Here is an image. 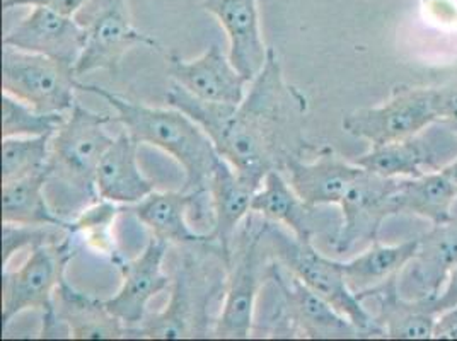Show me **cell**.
I'll use <instances>...</instances> for the list:
<instances>
[{
    "instance_id": "cell-1",
    "label": "cell",
    "mask_w": 457,
    "mask_h": 341,
    "mask_svg": "<svg viewBox=\"0 0 457 341\" xmlns=\"http://www.w3.org/2000/svg\"><path fill=\"white\" fill-rule=\"evenodd\" d=\"M166 101L195 120L219 155L256 188L270 170H284L288 157L301 155L309 147L301 130L307 99L284 80L273 48L241 104L207 103L174 82Z\"/></svg>"
},
{
    "instance_id": "cell-2",
    "label": "cell",
    "mask_w": 457,
    "mask_h": 341,
    "mask_svg": "<svg viewBox=\"0 0 457 341\" xmlns=\"http://www.w3.org/2000/svg\"><path fill=\"white\" fill-rule=\"evenodd\" d=\"M77 89L103 97L116 112V121L137 144L154 146L170 154L185 170L183 191L210 195V179L220 159L205 130L181 110L153 108L112 91L77 80Z\"/></svg>"
},
{
    "instance_id": "cell-3",
    "label": "cell",
    "mask_w": 457,
    "mask_h": 341,
    "mask_svg": "<svg viewBox=\"0 0 457 341\" xmlns=\"http://www.w3.org/2000/svg\"><path fill=\"white\" fill-rule=\"evenodd\" d=\"M113 116L95 113L76 103L63 125L50 140L48 183L62 185L84 209L99 202L96 188V170L101 157L114 142L104 127Z\"/></svg>"
},
{
    "instance_id": "cell-4",
    "label": "cell",
    "mask_w": 457,
    "mask_h": 341,
    "mask_svg": "<svg viewBox=\"0 0 457 341\" xmlns=\"http://www.w3.org/2000/svg\"><path fill=\"white\" fill-rule=\"evenodd\" d=\"M263 239L267 241L275 262L353 322L362 331L363 337H384L376 318L363 307L362 301L346 282L342 262L326 258L314 247L312 239L301 241L294 234L288 236L282 229L277 228V224L268 220H265Z\"/></svg>"
},
{
    "instance_id": "cell-5",
    "label": "cell",
    "mask_w": 457,
    "mask_h": 341,
    "mask_svg": "<svg viewBox=\"0 0 457 341\" xmlns=\"http://www.w3.org/2000/svg\"><path fill=\"white\" fill-rule=\"evenodd\" d=\"M74 254L72 236H69L62 243L33 247L28 260L16 271L4 270L2 329L21 312L35 309L43 316L41 337H58L60 326L63 324L58 320L55 294Z\"/></svg>"
},
{
    "instance_id": "cell-6",
    "label": "cell",
    "mask_w": 457,
    "mask_h": 341,
    "mask_svg": "<svg viewBox=\"0 0 457 341\" xmlns=\"http://www.w3.org/2000/svg\"><path fill=\"white\" fill-rule=\"evenodd\" d=\"M76 18L86 29L84 50L74 67L77 77L95 71L116 76L135 46L161 50L157 39L135 28L127 0H89Z\"/></svg>"
},
{
    "instance_id": "cell-7",
    "label": "cell",
    "mask_w": 457,
    "mask_h": 341,
    "mask_svg": "<svg viewBox=\"0 0 457 341\" xmlns=\"http://www.w3.org/2000/svg\"><path fill=\"white\" fill-rule=\"evenodd\" d=\"M2 89L41 113H67L77 103L76 71L54 58L4 46Z\"/></svg>"
},
{
    "instance_id": "cell-8",
    "label": "cell",
    "mask_w": 457,
    "mask_h": 341,
    "mask_svg": "<svg viewBox=\"0 0 457 341\" xmlns=\"http://www.w3.org/2000/svg\"><path fill=\"white\" fill-rule=\"evenodd\" d=\"M265 222L253 228V219L246 220V228L237 232L228 260V277L226 297L219 318L213 321L212 337L224 340H245L251 337L254 324L256 297L260 290V263Z\"/></svg>"
},
{
    "instance_id": "cell-9",
    "label": "cell",
    "mask_w": 457,
    "mask_h": 341,
    "mask_svg": "<svg viewBox=\"0 0 457 341\" xmlns=\"http://www.w3.org/2000/svg\"><path fill=\"white\" fill-rule=\"evenodd\" d=\"M437 123L432 87H396L376 108H362L343 118V130L370 147L413 138Z\"/></svg>"
},
{
    "instance_id": "cell-10",
    "label": "cell",
    "mask_w": 457,
    "mask_h": 341,
    "mask_svg": "<svg viewBox=\"0 0 457 341\" xmlns=\"http://www.w3.org/2000/svg\"><path fill=\"white\" fill-rule=\"evenodd\" d=\"M171 297L166 309L153 318H145L129 337L153 340H181L209 337L207 307L215 294L213 287H205L204 271L187 254L172 279Z\"/></svg>"
},
{
    "instance_id": "cell-11",
    "label": "cell",
    "mask_w": 457,
    "mask_h": 341,
    "mask_svg": "<svg viewBox=\"0 0 457 341\" xmlns=\"http://www.w3.org/2000/svg\"><path fill=\"white\" fill-rule=\"evenodd\" d=\"M401 178H384L363 170L362 176L343 196L342 228L333 247L337 253H348L357 243L378 241L382 224L398 215V188Z\"/></svg>"
},
{
    "instance_id": "cell-12",
    "label": "cell",
    "mask_w": 457,
    "mask_h": 341,
    "mask_svg": "<svg viewBox=\"0 0 457 341\" xmlns=\"http://www.w3.org/2000/svg\"><path fill=\"white\" fill-rule=\"evenodd\" d=\"M267 279L271 280L282 301L280 316L290 328V333L304 338H359L362 331L326 303L321 295L312 292L295 275H286L278 262H271L267 268Z\"/></svg>"
},
{
    "instance_id": "cell-13",
    "label": "cell",
    "mask_w": 457,
    "mask_h": 341,
    "mask_svg": "<svg viewBox=\"0 0 457 341\" xmlns=\"http://www.w3.org/2000/svg\"><path fill=\"white\" fill-rule=\"evenodd\" d=\"M168 249V241L153 236L134 260H123L120 254L112 256L120 271L121 285L104 304L127 326L129 333L145 321L151 299L171 288L172 279L162 270Z\"/></svg>"
},
{
    "instance_id": "cell-14",
    "label": "cell",
    "mask_w": 457,
    "mask_h": 341,
    "mask_svg": "<svg viewBox=\"0 0 457 341\" xmlns=\"http://www.w3.org/2000/svg\"><path fill=\"white\" fill-rule=\"evenodd\" d=\"M4 46L54 58L76 67L86 43V29L76 16H65L48 7H33L5 37Z\"/></svg>"
},
{
    "instance_id": "cell-15",
    "label": "cell",
    "mask_w": 457,
    "mask_h": 341,
    "mask_svg": "<svg viewBox=\"0 0 457 341\" xmlns=\"http://www.w3.org/2000/svg\"><path fill=\"white\" fill-rule=\"evenodd\" d=\"M168 63L172 82L202 101L236 106L246 97L245 87L251 82L241 76L219 45H212L205 54L193 60L171 54Z\"/></svg>"
},
{
    "instance_id": "cell-16",
    "label": "cell",
    "mask_w": 457,
    "mask_h": 341,
    "mask_svg": "<svg viewBox=\"0 0 457 341\" xmlns=\"http://www.w3.org/2000/svg\"><path fill=\"white\" fill-rule=\"evenodd\" d=\"M287 181L309 209L321 205H340L350 187L362 176L355 162H346L333 149L323 147L318 157L305 162L301 155L288 157L284 164Z\"/></svg>"
},
{
    "instance_id": "cell-17",
    "label": "cell",
    "mask_w": 457,
    "mask_h": 341,
    "mask_svg": "<svg viewBox=\"0 0 457 341\" xmlns=\"http://www.w3.org/2000/svg\"><path fill=\"white\" fill-rule=\"evenodd\" d=\"M202 5L224 28L232 65L253 82L263 71L270 52L260 28L258 0H202Z\"/></svg>"
},
{
    "instance_id": "cell-18",
    "label": "cell",
    "mask_w": 457,
    "mask_h": 341,
    "mask_svg": "<svg viewBox=\"0 0 457 341\" xmlns=\"http://www.w3.org/2000/svg\"><path fill=\"white\" fill-rule=\"evenodd\" d=\"M457 265V219L432 226L420 236L419 251L400 275L401 292L410 299H436Z\"/></svg>"
},
{
    "instance_id": "cell-19",
    "label": "cell",
    "mask_w": 457,
    "mask_h": 341,
    "mask_svg": "<svg viewBox=\"0 0 457 341\" xmlns=\"http://www.w3.org/2000/svg\"><path fill=\"white\" fill-rule=\"evenodd\" d=\"M258 188L241 178L226 159H219L210 179V200L213 210L212 245L219 246L220 258L228 265L239 226L246 220Z\"/></svg>"
},
{
    "instance_id": "cell-20",
    "label": "cell",
    "mask_w": 457,
    "mask_h": 341,
    "mask_svg": "<svg viewBox=\"0 0 457 341\" xmlns=\"http://www.w3.org/2000/svg\"><path fill=\"white\" fill-rule=\"evenodd\" d=\"M210 195H195L187 191H153L147 198L134 205L135 217L153 236L170 245H212L210 234L191 228L190 210L207 209Z\"/></svg>"
},
{
    "instance_id": "cell-21",
    "label": "cell",
    "mask_w": 457,
    "mask_h": 341,
    "mask_svg": "<svg viewBox=\"0 0 457 341\" xmlns=\"http://www.w3.org/2000/svg\"><path fill=\"white\" fill-rule=\"evenodd\" d=\"M138 146L127 130L114 137L96 170V188L101 200L137 205L155 191V185L138 166Z\"/></svg>"
},
{
    "instance_id": "cell-22",
    "label": "cell",
    "mask_w": 457,
    "mask_h": 341,
    "mask_svg": "<svg viewBox=\"0 0 457 341\" xmlns=\"http://www.w3.org/2000/svg\"><path fill=\"white\" fill-rule=\"evenodd\" d=\"M374 299L378 312L376 322L384 331V338L395 340H428L434 338V328L437 321L436 299L420 297L410 299L400 292V277L365 294L363 301Z\"/></svg>"
},
{
    "instance_id": "cell-23",
    "label": "cell",
    "mask_w": 457,
    "mask_h": 341,
    "mask_svg": "<svg viewBox=\"0 0 457 341\" xmlns=\"http://www.w3.org/2000/svg\"><path fill=\"white\" fill-rule=\"evenodd\" d=\"M55 309L71 338L118 340L129 337L127 326L106 307L104 301L79 292L65 279L58 285Z\"/></svg>"
},
{
    "instance_id": "cell-24",
    "label": "cell",
    "mask_w": 457,
    "mask_h": 341,
    "mask_svg": "<svg viewBox=\"0 0 457 341\" xmlns=\"http://www.w3.org/2000/svg\"><path fill=\"white\" fill-rule=\"evenodd\" d=\"M420 236L400 245L370 243V247L350 262H342L345 279L362 301L363 295L398 279L419 251Z\"/></svg>"
},
{
    "instance_id": "cell-25",
    "label": "cell",
    "mask_w": 457,
    "mask_h": 341,
    "mask_svg": "<svg viewBox=\"0 0 457 341\" xmlns=\"http://www.w3.org/2000/svg\"><path fill=\"white\" fill-rule=\"evenodd\" d=\"M423 133L401 142L370 147V151L352 162L384 178H417L428 170H442L440 157L432 146L437 135L427 137Z\"/></svg>"
},
{
    "instance_id": "cell-26",
    "label": "cell",
    "mask_w": 457,
    "mask_h": 341,
    "mask_svg": "<svg viewBox=\"0 0 457 341\" xmlns=\"http://www.w3.org/2000/svg\"><path fill=\"white\" fill-rule=\"evenodd\" d=\"M50 170L2 183V222L20 226H57L72 232V222L58 215L46 196Z\"/></svg>"
},
{
    "instance_id": "cell-27",
    "label": "cell",
    "mask_w": 457,
    "mask_h": 341,
    "mask_svg": "<svg viewBox=\"0 0 457 341\" xmlns=\"http://www.w3.org/2000/svg\"><path fill=\"white\" fill-rule=\"evenodd\" d=\"M400 213L419 215L432 226L454 219L457 185L442 170H428L417 178H401L398 188Z\"/></svg>"
},
{
    "instance_id": "cell-28",
    "label": "cell",
    "mask_w": 457,
    "mask_h": 341,
    "mask_svg": "<svg viewBox=\"0 0 457 341\" xmlns=\"http://www.w3.org/2000/svg\"><path fill=\"white\" fill-rule=\"evenodd\" d=\"M312 210L299 198L280 170L268 172L251 204L253 213L263 215V219L271 224L286 226L301 241L314 237L311 222Z\"/></svg>"
},
{
    "instance_id": "cell-29",
    "label": "cell",
    "mask_w": 457,
    "mask_h": 341,
    "mask_svg": "<svg viewBox=\"0 0 457 341\" xmlns=\"http://www.w3.org/2000/svg\"><path fill=\"white\" fill-rule=\"evenodd\" d=\"M52 137L2 138V183L48 170Z\"/></svg>"
},
{
    "instance_id": "cell-30",
    "label": "cell",
    "mask_w": 457,
    "mask_h": 341,
    "mask_svg": "<svg viewBox=\"0 0 457 341\" xmlns=\"http://www.w3.org/2000/svg\"><path fill=\"white\" fill-rule=\"evenodd\" d=\"M65 118V113H41L14 96L2 95V138L54 137Z\"/></svg>"
},
{
    "instance_id": "cell-31",
    "label": "cell",
    "mask_w": 457,
    "mask_h": 341,
    "mask_svg": "<svg viewBox=\"0 0 457 341\" xmlns=\"http://www.w3.org/2000/svg\"><path fill=\"white\" fill-rule=\"evenodd\" d=\"M2 262L4 270L12 258L14 253H18L24 247L43 246V245H55L72 236L69 229L57 228V226H20V224H5L2 222Z\"/></svg>"
},
{
    "instance_id": "cell-32",
    "label": "cell",
    "mask_w": 457,
    "mask_h": 341,
    "mask_svg": "<svg viewBox=\"0 0 457 341\" xmlns=\"http://www.w3.org/2000/svg\"><path fill=\"white\" fill-rule=\"evenodd\" d=\"M432 89L437 123H442L457 133V77Z\"/></svg>"
},
{
    "instance_id": "cell-33",
    "label": "cell",
    "mask_w": 457,
    "mask_h": 341,
    "mask_svg": "<svg viewBox=\"0 0 457 341\" xmlns=\"http://www.w3.org/2000/svg\"><path fill=\"white\" fill-rule=\"evenodd\" d=\"M89 0H4L2 7L4 9H12V7H48L54 9L60 14L65 16H77Z\"/></svg>"
},
{
    "instance_id": "cell-34",
    "label": "cell",
    "mask_w": 457,
    "mask_h": 341,
    "mask_svg": "<svg viewBox=\"0 0 457 341\" xmlns=\"http://www.w3.org/2000/svg\"><path fill=\"white\" fill-rule=\"evenodd\" d=\"M434 338L457 340V305L438 314L434 328Z\"/></svg>"
},
{
    "instance_id": "cell-35",
    "label": "cell",
    "mask_w": 457,
    "mask_h": 341,
    "mask_svg": "<svg viewBox=\"0 0 457 341\" xmlns=\"http://www.w3.org/2000/svg\"><path fill=\"white\" fill-rule=\"evenodd\" d=\"M434 303H436L438 314L457 305V265L451 270L445 284L442 287V290Z\"/></svg>"
},
{
    "instance_id": "cell-36",
    "label": "cell",
    "mask_w": 457,
    "mask_h": 341,
    "mask_svg": "<svg viewBox=\"0 0 457 341\" xmlns=\"http://www.w3.org/2000/svg\"><path fill=\"white\" fill-rule=\"evenodd\" d=\"M442 170H444V172H445V174H447V176H449V178H451V179H453V181L457 185V155L453 159V161H451V162H449V164H447V166H444Z\"/></svg>"
}]
</instances>
